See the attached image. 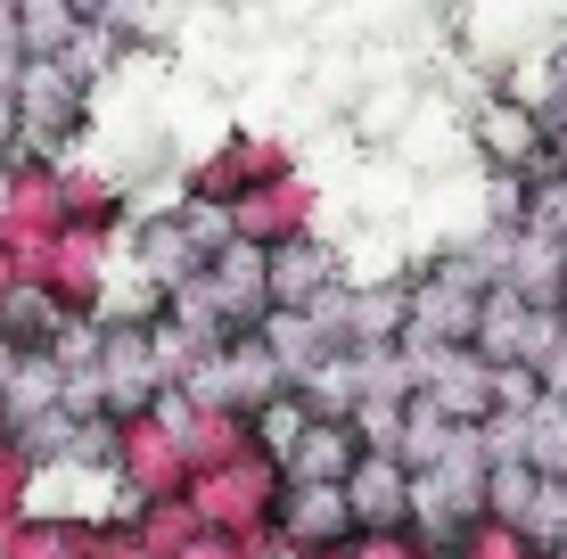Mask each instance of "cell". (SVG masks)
I'll use <instances>...</instances> for the list:
<instances>
[{
    "instance_id": "1",
    "label": "cell",
    "mask_w": 567,
    "mask_h": 559,
    "mask_svg": "<svg viewBox=\"0 0 567 559\" xmlns=\"http://www.w3.org/2000/svg\"><path fill=\"white\" fill-rule=\"evenodd\" d=\"M461 132H468V157H477V173L494 189H526V182H543V173H559V132L543 124V107L518 100L511 83H485L477 100H468Z\"/></svg>"
},
{
    "instance_id": "2",
    "label": "cell",
    "mask_w": 567,
    "mask_h": 559,
    "mask_svg": "<svg viewBox=\"0 0 567 559\" xmlns=\"http://www.w3.org/2000/svg\"><path fill=\"white\" fill-rule=\"evenodd\" d=\"M182 395H165L156 412H132L115 420V460H107V486L115 503H165V494H189L198 469H189V436H182Z\"/></svg>"
},
{
    "instance_id": "3",
    "label": "cell",
    "mask_w": 567,
    "mask_h": 559,
    "mask_svg": "<svg viewBox=\"0 0 567 559\" xmlns=\"http://www.w3.org/2000/svg\"><path fill=\"white\" fill-rule=\"evenodd\" d=\"M58 230H66V182H58V157L9 148V157H0V247H17V263L33 272Z\"/></svg>"
},
{
    "instance_id": "4",
    "label": "cell",
    "mask_w": 567,
    "mask_h": 559,
    "mask_svg": "<svg viewBox=\"0 0 567 559\" xmlns=\"http://www.w3.org/2000/svg\"><path fill=\"white\" fill-rule=\"evenodd\" d=\"M17 100H25V141L17 148H33V157H74L100 91H91L66 58H17Z\"/></svg>"
},
{
    "instance_id": "5",
    "label": "cell",
    "mask_w": 567,
    "mask_h": 559,
    "mask_svg": "<svg viewBox=\"0 0 567 559\" xmlns=\"http://www.w3.org/2000/svg\"><path fill=\"white\" fill-rule=\"evenodd\" d=\"M189 503H198V518L214 535H271L280 527V503H288V469L271 453H247V460H230V469L198 477Z\"/></svg>"
},
{
    "instance_id": "6",
    "label": "cell",
    "mask_w": 567,
    "mask_h": 559,
    "mask_svg": "<svg viewBox=\"0 0 567 559\" xmlns=\"http://www.w3.org/2000/svg\"><path fill=\"white\" fill-rule=\"evenodd\" d=\"M115 239L124 230H91V222H66L58 239L42 247V263H33V288H50L58 304H66L74 321H100L107 313V297H115V280H107V263H115Z\"/></svg>"
},
{
    "instance_id": "7",
    "label": "cell",
    "mask_w": 567,
    "mask_h": 559,
    "mask_svg": "<svg viewBox=\"0 0 567 559\" xmlns=\"http://www.w3.org/2000/svg\"><path fill=\"white\" fill-rule=\"evenodd\" d=\"M280 173H297V148L280 141V132H223L214 148H198L182 173V198H214V206H239L247 189L280 182Z\"/></svg>"
},
{
    "instance_id": "8",
    "label": "cell",
    "mask_w": 567,
    "mask_h": 559,
    "mask_svg": "<svg viewBox=\"0 0 567 559\" xmlns=\"http://www.w3.org/2000/svg\"><path fill=\"white\" fill-rule=\"evenodd\" d=\"M420 362V395L436 403L444 420H461V428H485L502 403V362H485L477 345H444V354H412Z\"/></svg>"
},
{
    "instance_id": "9",
    "label": "cell",
    "mask_w": 567,
    "mask_h": 559,
    "mask_svg": "<svg viewBox=\"0 0 567 559\" xmlns=\"http://www.w3.org/2000/svg\"><path fill=\"white\" fill-rule=\"evenodd\" d=\"M312 222H321V189L305 182V173H280V182H264V189H247L239 206H230V230H239L247 247H297L312 239Z\"/></svg>"
},
{
    "instance_id": "10",
    "label": "cell",
    "mask_w": 567,
    "mask_h": 559,
    "mask_svg": "<svg viewBox=\"0 0 567 559\" xmlns=\"http://www.w3.org/2000/svg\"><path fill=\"white\" fill-rule=\"evenodd\" d=\"M346 247L338 239H297V247H271V304L280 313H321L329 297H346Z\"/></svg>"
},
{
    "instance_id": "11",
    "label": "cell",
    "mask_w": 567,
    "mask_h": 559,
    "mask_svg": "<svg viewBox=\"0 0 567 559\" xmlns=\"http://www.w3.org/2000/svg\"><path fill=\"white\" fill-rule=\"evenodd\" d=\"M132 272L156 280V288H182L189 272H206V247H198V230L182 222V206L132 215Z\"/></svg>"
},
{
    "instance_id": "12",
    "label": "cell",
    "mask_w": 567,
    "mask_h": 559,
    "mask_svg": "<svg viewBox=\"0 0 567 559\" xmlns=\"http://www.w3.org/2000/svg\"><path fill=\"white\" fill-rule=\"evenodd\" d=\"M354 503H346V486H288V503H280V544L312 559V551H346L354 544Z\"/></svg>"
},
{
    "instance_id": "13",
    "label": "cell",
    "mask_w": 567,
    "mask_h": 559,
    "mask_svg": "<svg viewBox=\"0 0 567 559\" xmlns=\"http://www.w3.org/2000/svg\"><path fill=\"white\" fill-rule=\"evenodd\" d=\"M412 494H420V477L403 469L395 453H362L346 503H354V527L362 535H395V527H412Z\"/></svg>"
},
{
    "instance_id": "14",
    "label": "cell",
    "mask_w": 567,
    "mask_h": 559,
    "mask_svg": "<svg viewBox=\"0 0 567 559\" xmlns=\"http://www.w3.org/2000/svg\"><path fill=\"white\" fill-rule=\"evenodd\" d=\"M362 428L354 420H312V428L297 436V453L280 460L288 469V486H354V469H362Z\"/></svg>"
},
{
    "instance_id": "15",
    "label": "cell",
    "mask_w": 567,
    "mask_h": 559,
    "mask_svg": "<svg viewBox=\"0 0 567 559\" xmlns=\"http://www.w3.org/2000/svg\"><path fill=\"white\" fill-rule=\"evenodd\" d=\"M502 288H511L518 304H535V313H559L567 304V247L511 230V239H502Z\"/></svg>"
},
{
    "instance_id": "16",
    "label": "cell",
    "mask_w": 567,
    "mask_h": 559,
    "mask_svg": "<svg viewBox=\"0 0 567 559\" xmlns=\"http://www.w3.org/2000/svg\"><path fill=\"white\" fill-rule=\"evenodd\" d=\"M182 403H189V395H182ZM182 436H189V469H198V477L230 469V460H247V453H264L256 412H198V403H189V412H182Z\"/></svg>"
},
{
    "instance_id": "17",
    "label": "cell",
    "mask_w": 567,
    "mask_h": 559,
    "mask_svg": "<svg viewBox=\"0 0 567 559\" xmlns=\"http://www.w3.org/2000/svg\"><path fill=\"white\" fill-rule=\"evenodd\" d=\"M494 206H502V230L567 247V165L543 173V182H526V189H494Z\"/></svg>"
},
{
    "instance_id": "18",
    "label": "cell",
    "mask_w": 567,
    "mask_h": 559,
    "mask_svg": "<svg viewBox=\"0 0 567 559\" xmlns=\"http://www.w3.org/2000/svg\"><path fill=\"white\" fill-rule=\"evenodd\" d=\"M264 345L280 354V371L297 379V387H305L312 371H321L329 354H346V345L329 338V321H321V313H271V321H264Z\"/></svg>"
},
{
    "instance_id": "19",
    "label": "cell",
    "mask_w": 567,
    "mask_h": 559,
    "mask_svg": "<svg viewBox=\"0 0 567 559\" xmlns=\"http://www.w3.org/2000/svg\"><path fill=\"white\" fill-rule=\"evenodd\" d=\"M91 17L74 0H17V58H66Z\"/></svg>"
},
{
    "instance_id": "20",
    "label": "cell",
    "mask_w": 567,
    "mask_h": 559,
    "mask_svg": "<svg viewBox=\"0 0 567 559\" xmlns=\"http://www.w3.org/2000/svg\"><path fill=\"white\" fill-rule=\"evenodd\" d=\"M124 518L141 527V544H148L156 559H182V551L206 535V518H198V503H189V494H165V503H132Z\"/></svg>"
},
{
    "instance_id": "21",
    "label": "cell",
    "mask_w": 567,
    "mask_h": 559,
    "mask_svg": "<svg viewBox=\"0 0 567 559\" xmlns=\"http://www.w3.org/2000/svg\"><path fill=\"white\" fill-rule=\"evenodd\" d=\"M0 559H91V527H83V518H50V510H33L25 527L0 535Z\"/></svg>"
},
{
    "instance_id": "22",
    "label": "cell",
    "mask_w": 567,
    "mask_h": 559,
    "mask_svg": "<svg viewBox=\"0 0 567 559\" xmlns=\"http://www.w3.org/2000/svg\"><path fill=\"white\" fill-rule=\"evenodd\" d=\"M297 395H305L321 420H354V412H362V395H370V387H362V354H329Z\"/></svg>"
},
{
    "instance_id": "23",
    "label": "cell",
    "mask_w": 567,
    "mask_h": 559,
    "mask_svg": "<svg viewBox=\"0 0 567 559\" xmlns=\"http://www.w3.org/2000/svg\"><path fill=\"white\" fill-rule=\"evenodd\" d=\"M33 510H42V469H33V460L17 453V436H9V445H0V535L25 527Z\"/></svg>"
},
{
    "instance_id": "24",
    "label": "cell",
    "mask_w": 567,
    "mask_h": 559,
    "mask_svg": "<svg viewBox=\"0 0 567 559\" xmlns=\"http://www.w3.org/2000/svg\"><path fill=\"white\" fill-rule=\"evenodd\" d=\"M444 559H551V551H543V544H535L526 527H502V518H477V527H468V535H461V544L444 551Z\"/></svg>"
},
{
    "instance_id": "25",
    "label": "cell",
    "mask_w": 567,
    "mask_h": 559,
    "mask_svg": "<svg viewBox=\"0 0 567 559\" xmlns=\"http://www.w3.org/2000/svg\"><path fill=\"white\" fill-rule=\"evenodd\" d=\"M124 58H132V42H124V33H115V25H100V17H91V25H83V33H74V50H66V66H74V74H83V83H91V91H100V83H107V74H115V66H124Z\"/></svg>"
},
{
    "instance_id": "26",
    "label": "cell",
    "mask_w": 567,
    "mask_h": 559,
    "mask_svg": "<svg viewBox=\"0 0 567 559\" xmlns=\"http://www.w3.org/2000/svg\"><path fill=\"white\" fill-rule=\"evenodd\" d=\"M165 9H173V0H100L91 17H100V25H115L132 50H156V42H165Z\"/></svg>"
},
{
    "instance_id": "27",
    "label": "cell",
    "mask_w": 567,
    "mask_h": 559,
    "mask_svg": "<svg viewBox=\"0 0 567 559\" xmlns=\"http://www.w3.org/2000/svg\"><path fill=\"white\" fill-rule=\"evenodd\" d=\"M535 494H543L535 460H494V518H502V527H518V518L535 510Z\"/></svg>"
},
{
    "instance_id": "28",
    "label": "cell",
    "mask_w": 567,
    "mask_h": 559,
    "mask_svg": "<svg viewBox=\"0 0 567 559\" xmlns=\"http://www.w3.org/2000/svg\"><path fill=\"white\" fill-rule=\"evenodd\" d=\"M354 559H444V544H427L420 527H395V535H354Z\"/></svg>"
},
{
    "instance_id": "29",
    "label": "cell",
    "mask_w": 567,
    "mask_h": 559,
    "mask_svg": "<svg viewBox=\"0 0 567 559\" xmlns=\"http://www.w3.org/2000/svg\"><path fill=\"white\" fill-rule=\"evenodd\" d=\"M403 412H412V403H379V395H370L362 412H354L362 445H370V453H395V445H403Z\"/></svg>"
},
{
    "instance_id": "30",
    "label": "cell",
    "mask_w": 567,
    "mask_h": 559,
    "mask_svg": "<svg viewBox=\"0 0 567 559\" xmlns=\"http://www.w3.org/2000/svg\"><path fill=\"white\" fill-rule=\"evenodd\" d=\"M91 559H156V551L141 544V527L115 510V518H100V527H91Z\"/></svg>"
},
{
    "instance_id": "31",
    "label": "cell",
    "mask_w": 567,
    "mask_h": 559,
    "mask_svg": "<svg viewBox=\"0 0 567 559\" xmlns=\"http://www.w3.org/2000/svg\"><path fill=\"white\" fill-rule=\"evenodd\" d=\"M25 345H17V338H0V412H9V395H17V379H25Z\"/></svg>"
},
{
    "instance_id": "32",
    "label": "cell",
    "mask_w": 567,
    "mask_h": 559,
    "mask_svg": "<svg viewBox=\"0 0 567 559\" xmlns=\"http://www.w3.org/2000/svg\"><path fill=\"white\" fill-rule=\"evenodd\" d=\"M9 436H17V428H9V412H0V445H9Z\"/></svg>"
},
{
    "instance_id": "33",
    "label": "cell",
    "mask_w": 567,
    "mask_h": 559,
    "mask_svg": "<svg viewBox=\"0 0 567 559\" xmlns=\"http://www.w3.org/2000/svg\"><path fill=\"white\" fill-rule=\"evenodd\" d=\"M74 9H83V17H91V9H100V0H74Z\"/></svg>"
},
{
    "instance_id": "34",
    "label": "cell",
    "mask_w": 567,
    "mask_h": 559,
    "mask_svg": "<svg viewBox=\"0 0 567 559\" xmlns=\"http://www.w3.org/2000/svg\"><path fill=\"white\" fill-rule=\"evenodd\" d=\"M559 313H567V304H559Z\"/></svg>"
}]
</instances>
